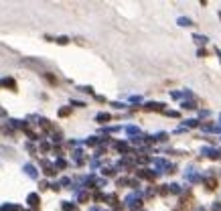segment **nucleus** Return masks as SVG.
<instances>
[]
</instances>
